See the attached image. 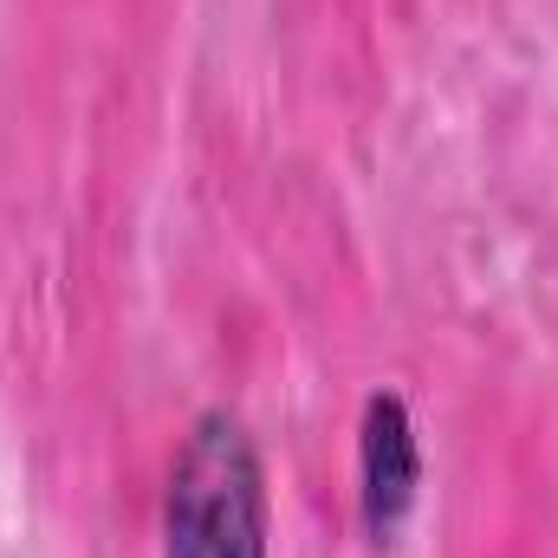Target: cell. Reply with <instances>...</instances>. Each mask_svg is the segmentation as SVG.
Instances as JSON below:
<instances>
[{
	"label": "cell",
	"instance_id": "1",
	"mask_svg": "<svg viewBox=\"0 0 558 558\" xmlns=\"http://www.w3.org/2000/svg\"><path fill=\"white\" fill-rule=\"evenodd\" d=\"M162 558H267V487L234 416H208L169 474Z\"/></svg>",
	"mask_w": 558,
	"mask_h": 558
},
{
	"label": "cell",
	"instance_id": "2",
	"mask_svg": "<svg viewBox=\"0 0 558 558\" xmlns=\"http://www.w3.org/2000/svg\"><path fill=\"white\" fill-rule=\"evenodd\" d=\"M416 474V428H410L403 397H371V410H364V520L377 539L397 533V520L410 513Z\"/></svg>",
	"mask_w": 558,
	"mask_h": 558
}]
</instances>
